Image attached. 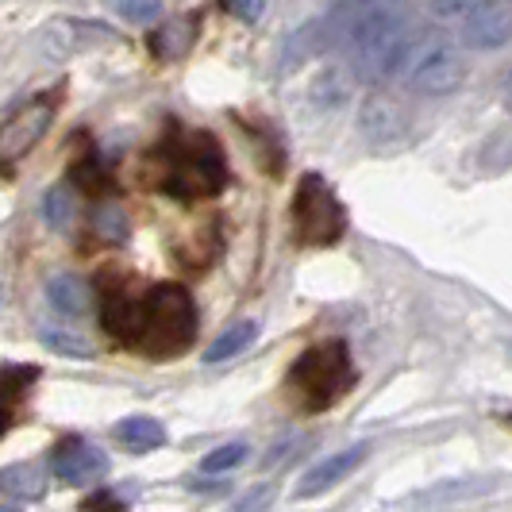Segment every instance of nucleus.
Returning a JSON list of instances; mask_svg holds the SVG:
<instances>
[{
    "label": "nucleus",
    "mask_w": 512,
    "mask_h": 512,
    "mask_svg": "<svg viewBox=\"0 0 512 512\" xmlns=\"http://www.w3.org/2000/svg\"><path fill=\"white\" fill-rule=\"evenodd\" d=\"M255 335H258L255 320H239V324H231L228 332L216 335V343H212V347L205 351V362H228V359H235L239 351H247V347L255 343Z\"/></svg>",
    "instance_id": "dca6fc26"
},
{
    "label": "nucleus",
    "mask_w": 512,
    "mask_h": 512,
    "mask_svg": "<svg viewBox=\"0 0 512 512\" xmlns=\"http://www.w3.org/2000/svg\"><path fill=\"white\" fill-rule=\"evenodd\" d=\"M228 4L239 20H258V16H262V8H266V0H228Z\"/></svg>",
    "instance_id": "a878e982"
},
{
    "label": "nucleus",
    "mask_w": 512,
    "mask_h": 512,
    "mask_svg": "<svg viewBox=\"0 0 512 512\" xmlns=\"http://www.w3.org/2000/svg\"><path fill=\"white\" fill-rule=\"evenodd\" d=\"M462 39L474 51H497L512 43V0H474L462 16Z\"/></svg>",
    "instance_id": "1a4fd4ad"
},
{
    "label": "nucleus",
    "mask_w": 512,
    "mask_h": 512,
    "mask_svg": "<svg viewBox=\"0 0 512 512\" xmlns=\"http://www.w3.org/2000/svg\"><path fill=\"white\" fill-rule=\"evenodd\" d=\"M93 224H97V231H101L104 239H124V235H128V220H124V212H120L116 205L97 208Z\"/></svg>",
    "instance_id": "412c9836"
},
{
    "label": "nucleus",
    "mask_w": 512,
    "mask_h": 512,
    "mask_svg": "<svg viewBox=\"0 0 512 512\" xmlns=\"http://www.w3.org/2000/svg\"><path fill=\"white\" fill-rule=\"evenodd\" d=\"M197 335V308L181 285H158L143 301V335L139 347L154 359L181 355Z\"/></svg>",
    "instance_id": "7ed1b4c3"
},
{
    "label": "nucleus",
    "mask_w": 512,
    "mask_h": 512,
    "mask_svg": "<svg viewBox=\"0 0 512 512\" xmlns=\"http://www.w3.org/2000/svg\"><path fill=\"white\" fill-rule=\"evenodd\" d=\"M293 228L297 239L308 247H332L335 239L347 231V212L332 193V185L320 174H305L293 197Z\"/></svg>",
    "instance_id": "39448f33"
},
{
    "label": "nucleus",
    "mask_w": 512,
    "mask_h": 512,
    "mask_svg": "<svg viewBox=\"0 0 512 512\" xmlns=\"http://www.w3.org/2000/svg\"><path fill=\"white\" fill-rule=\"evenodd\" d=\"M312 97L320 101V108H332V104L343 101V85H339V74H335V70H328V74L320 77V85L312 89Z\"/></svg>",
    "instance_id": "b1692460"
},
{
    "label": "nucleus",
    "mask_w": 512,
    "mask_h": 512,
    "mask_svg": "<svg viewBox=\"0 0 512 512\" xmlns=\"http://www.w3.org/2000/svg\"><path fill=\"white\" fill-rule=\"evenodd\" d=\"M359 131L370 147L393 151V147H401L412 135L409 112H405V104L397 101V97H389V93H370L359 104Z\"/></svg>",
    "instance_id": "0eeeda50"
},
{
    "label": "nucleus",
    "mask_w": 512,
    "mask_h": 512,
    "mask_svg": "<svg viewBox=\"0 0 512 512\" xmlns=\"http://www.w3.org/2000/svg\"><path fill=\"white\" fill-rule=\"evenodd\" d=\"M470 4L474 0H428V8H432L436 20H462L470 12Z\"/></svg>",
    "instance_id": "393cba45"
},
{
    "label": "nucleus",
    "mask_w": 512,
    "mask_h": 512,
    "mask_svg": "<svg viewBox=\"0 0 512 512\" xmlns=\"http://www.w3.org/2000/svg\"><path fill=\"white\" fill-rule=\"evenodd\" d=\"M101 324L124 343H139L143 335V301L131 293H108L101 301Z\"/></svg>",
    "instance_id": "f8f14e48"
},
{
    "label": "nucleus",
    "mask_w": 512,
    "mask_h": 512,
    "mask_svg": "<svg viewBox=\"0 0 512 512\" xmlns=\"http://www.w3.org/2000/svg\"><path fill=\"white\" fill-rule=\"evenodd\" d=\"M289 385L301 397L305 409H332L339 397H347V389L355 385V362L343 339H328L320 347L305 351L297 366L289 370Z\"/></svg>",
    "instance_id": "20e7f679"
},
{
    "label": "nucleus",
    "mask_w": 512,
    "mask_h": 512,
    "mask_svg": "<svg viewBox=\"0 0 512 512\" xmlns=\"http://www.w3.org/2000/svg\"><path fill=\"white\" fill-rule=\"evenodd\" d=\"M0 432H4V409H0Z\"/></svg>",
    "instance_id": "cd10ccee"
},
{
    "label": "nucleus",
    "mask_w": 512,
    "mask_h": 512,
    "mask_svg": "<svg viewBox=\"0 0 512 512\" xmlns=\"http://www.w3.org/2000/svg\"><path fill=\"white\" fill-rule=\"evenodd\" d=\"M505 108L512 112V74H509V81H505Z\"/></svg>",
    "instance_id": "bb28decb"
},
{
    "label": "nucleus",
    "mask_w": 512,
    "mask_h": 512,
    "mask_svg": "<svg viewBox=\"0 0 512 512\" xmlns=\"http://www.w3.org/2000/svg\"><path fill=\"white\" fill-rule=\"evenodd\" d=\"M116 436L124 439V447H131L135 455H147V451L166 443V428H162L154 416H128V420L116 428Z\"/></svg>",
    "instance_id": "2eb2a0df"
},
{
    "label": "nucleus",
    "mask_w": 512,
    "mask_h": 512,
    "mask_svg": "<svg viewBox=\"0 0 512 512\" xmlns=\"http://www.w3.org/2000/svg\"><path fill=\"white\" fill-rule=\"evenodd\" d=\"M189 39H193V24L189 20H170L166 27H158L151 39V47L162 58H178V54L189 51Z\"/></svg>",
    "instance_id": "f3484780"
},
{
    "label": "nucleus",
    "mask_w": 512,
    "mask_h": 512,
    "mask_svg": "<svg viewBox=\"0 0 512 512\" xmlns=\"http://www.w3.org/2000/svg\"><path fill=\"white\" fill-rule=\"evenodd\" d=\"M43 343L51 347V351H62V355H70V359H85L93 347H89V339H81L74 332H58V328H43Z\"/></svg>",
    "instance_id": "6ab92c4d"
},
{
    "label": "nucleus",
    "mask_w": 512,
    "mask_h": 512,
    "mask_svg": "<svg viewBox=\"0 0 512 512\" xmlns=\"http://www.w3.org/2000/svg\"><path fill=\"white\" fill-rule=\"evenodd\" d=\"M43 216L51 228H70L74 224V189L70 185H54L51 193L43 197Z\"/></svg>",
    "instance_id": "a211bd4d"
},
{
    "label": "nucleus",
    "mask_w": 512,
    "mask_h": 512,
    "mask_svg": "<svg viewBox=\"0 0 512 512\" xmlns=\"http://www.w3.org/2000/svg\"><path fill=\"white\" fill-rule=\"evenodd\" d=\"M274 493H278V489L270 486V482H262V486L251 489V493H247V497H243L231 512H266L270 509V501H274Z\"/></svg>",
    "instance_id": "5701e85b"
},
{
    "label": "nucleus",
    "mask_w": 512,
    "mask_h": 512,
    "mask_svg": "<svg viewBox=\"0 0 512 512\" xmlns=\"http://www.w3.org/2000/svg\"><path fill=\"white\" fill-rule=\"evenodd\" d=\"M43 486H47V474H43L39 462H16V466H4V470H0V489H4L8 497H16V501L39 497Z\"/></svg>",
    "instance_id": "4468645a"
},
{
    "label": "nucleus",
    "mask_w": 512,
    "mask_h": 512,
    "mask_svg": "<svg viewBox=\"0 0 512 512\" xmlns=\"http://www.w3.org/2000/svg\"><path fill=\"white\" fill-rule=\"evenodd\" d=\"M243 459H247V443H224V447H216L212 455L201 459V470H205V474H220V470L239 466Z\"/></svg>",
    "instance_id": "aec40b11"
},
{
    "label": "nucleus",
    "mask_w": 512,
    "mask_h": 512,
    "mask_svg": "<svg viewBox=\"0 0 512 512\" xmlns=\"http://www.w3.org/2000/svg\"><path fill=\"white\" fill-rule=\"evenodd\" d=\"M124 20H135V24H147V20H154L158 12H162V4L158 0H108Z\"/></svg>",
    "instance_id": "4be33fe9"
},
{
    "label": "nucleus",
    "mask_w": 512,
    "mask_h": 512,
    "mask_svg": "<svg viewBox=\"0 0 512 512\" xmlns=\"http://www.w3.org/2000/svg\"><path fill=\"white\" fill-rule=\"evenodd\" d=\"M54 474L66 482V486H93L108 474V455L93 443H81L70 439L54 451Z\"/></svg>",
    "instance_id": "9d476101"
},
{
    "label": "nucleus",
    "mask_w": 512,
    "mask_h": 512,
    "mask_svg": "<svg viewBox=\"0 0 512 512\" xmlns=\"http://www.w3.org/2000/svg\"><path fill=\"white\" fill-rule=\"evenodd\" d=\"M224 185H228V162L212 135L197 131V135H185L174 147H166L162 154V189L166 193H174L181 201H201V197H216Z\"/></svg>",
    "instance_id": "f03ea898"
},
{
    "label": "nucleus",
    "mask_w": 512,
    "mask_h": 512,
    "mask_svg": "<svg viewBox=\"0 0 512 512\" xmlns=\"http://www.w3.org/2000/svg\"><path fill=\"white\" fill-rule=\"evenodd\" d=\"M366 455H370V447H366V443H355V447H347V451H335L328 459H320L305 478H301L297 497H316V493L332 489L335 482H343L351 470H359L362 462H366Z\"/></svg>",
    "instance_id": "9b49d317"
},
{
    "label": "nucleus",
    "mask_w": 512,
    "mask_h": 512,
    "mask_svg": "<svg viewBox=\"0 0 512 512\" xmlns=\"http://www.w3.org/2000/svg\"><path fill=\"white\" fill-rule=\"evenodd\" d=\"M47 301L62 316H85L89 312V285L77 274H54L47 282Z\"/></svg>",
    "instance_id": "ddd939ff"
},
{
    "label": "nucleus",
    "mask_w": 512,
    "mask_h": 512,
    "mask_svg": "<svg viewBox=\"0 0 512 512\" xmlns=\"http://www.w3.org/2000/svg\"><path fill=\"white\" fill-rule=\"evenodd\" d=\"M54 120V97H39V101L24 104L20 112H12L0 128V162L4 166H16L43 135Z\"/></svg>",
    "instance_id": "6e6552de"
},
{
    "label": "nucleus",
    "mask_w": 512,
    "mask_h": 512,
    "mask_svg": "<svg viewBox=\"0 0 512 512\" xmlns=\"http://www.w3.org/2000/svg\"><path fill=\"white\" fill-rule=\"evenodd\" d=\"M405 81L420 97H447V93L462 89L466 62H462V54L455 51L451 39H443L428 27V35L420 39V47L412 51L409 66H405Z\"/></svg>",
    "instance_id": "423d86ee"
},
{
    "label": "nucleus",
    "mask_w": 512,
    "mask_h": 512,
    "mask_svg": "<svg viewBox=\"0 0 512 512\" xmlns=\"http://www.w3.org/2000/svg\"><path fill=\"white\" fill-rule=\"evenodd\" d=\"M428 35V27L416 24L405 8H374L366 12L359 24L347 35V54H351V74L359 81H389V77L405 74L412 51L420 47V39Z\"/></svg>",
    "instance_id": "f257e3e1"
}]
</instances>
